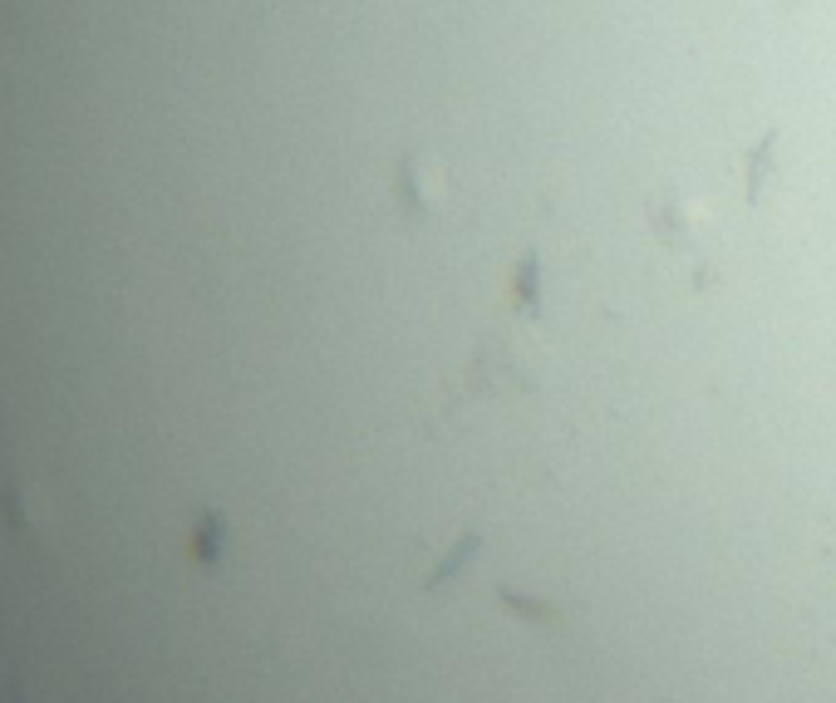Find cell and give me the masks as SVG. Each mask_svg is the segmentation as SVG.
<instances>
[{
    "mask_svg": "<svg viewBox=\"0 0 836 703\" xmlns=\"http://www.w3.org/2000/svg\"><path fill=\"white\" fill-rule=\"evenodd\" d=\"M399 207L414 217V222H433L438 207H443V173L428 163V158H399Z\"/></svg>",
    "mask_w": 836,
    "mask_h": 703,
    "instance_id": "obj_2",
    "label": "cell"
},
{
    "mask_svg": "<svg viewBox=\"0 0 836 703\" xmlns=\"http://www.w3.org/2000/svg\"><path fill=\"white\" fill-rule=\"evenodd\" d=\"M777 138H782V128H768L763 138H758V148H748L743 153V182H748V202H763V187L777 177V163H773V148Z\"/></svg>",
    "mask_w": 836,
    "mask_h": 703,
    "instance_id": "obj_3",
    "label": "cell"
},
{
    "mask_svg": "<svg viewBox=\"0 0 836 703\" xmlns=\"http://www.w3.org/2000/svg\"><path fill=\"white\" fill-rule=\"evenodd\" d=\"M650 212V232H655L659 246H669L674 256H684L694 266V286H709L714 276V246H718V222L709 207H699L694 197H684L679 187L674 192H655L645 202Z\"/></svg>",
    "mask_w": 836,
    "mask_h": 703,
    "instance_id": "obj_1",
    "label": "cell"
}]
</instances>
